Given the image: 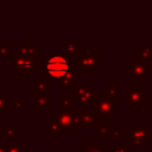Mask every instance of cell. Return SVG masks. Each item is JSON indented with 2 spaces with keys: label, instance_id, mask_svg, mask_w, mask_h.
Here are the masks:
<instances>
[{
  "label": "cell",
  "instance_id": "6da1fadb",
  "mask_svg": "<svg viewBox=\"0 0 152 152\" xmlns=\"http://www.w3.org/2000/svg\"><path fill=\"white\" fill-rule=\"evenodd\" d=\"M10 57L12 58V72L21 74L24 78H27L31 74L39 72V57H27L18 53L13 49L10 52Z\"/></svg>",
  "mask_w": 152,
  "mask_h": 152
},
{
  "label": "cell",
  "instance_id": "7a4b0ae2",
  "mask_svg": "<svg viewBox=\"0 0 152 152\" xmlns=\"http://www.w3.org/2000/svg\"><path fill=\"white\" fill-rule=\"evenodd\" d=\"M71 58L64 56L61 51H57L53 56H49L45 59L44 63V70L45 75L49 78H58L63 76L72 65H71Z\"/></svg>",
  "mask_w": 152,
  "mask_h": 152
},
{
  "label": "cell",
  "instance_id": "3957f363",
  "mask_svg": "<svg viewBox=\"0 0 152 152\" xmlns=\"http://www.w3.org/2000/svg\"><path fill=\"white\" fill-rule=\"evenodd\" d=\"M124 133H125L124 135L125 144L129 145L131 150L138 148L144 144H147L151 137V132H148L146 126H142L141 121H137L135 126H127Z\"/></svg>",
  "mask_w": 152,
  "mask_h": 152
},
{
  "label": "cell",
  "instance_id": "277c9868",
  "mask_svg": "<svg viewBox=\"0 0 152 152\" xmlns=\"http://www.w3.org/2000/svg\"><path fill=\"white\" fill-rule=\"evenodd\" d=\"M148 93L141 87V80H135L128 89L125 90V103L131 108L132 112L137 110L138 106H146Z\"/></svg>",
  "mask_w": 152,
  "mask_h": 152
},
{
  "label": "cell",
  "instance_id": "5b68a950",
  "mask_svg": "<svg viewBox=\"0 0 152 152\" xmlns=\"http://www.w3.org/2000/svg\"><path fill=\"white\" fill-rule=\"evenodd\" d=\"M99 94L100 90L95 88L93 83L76 84L71 89V95L80 106H91Z\"/></svg>",
  "mask_w": 152,
  "mask_h": 152
},
{
  "label": "cell",
  "instance_id": "8992f818",
  "mask_svg": "<svg viewBox=\"0 0 152 152\" xmlns=\"http://www.w3.org/2000/svg\"><path fill=\"white\" fill-rule=\"evenodd\" d=\"M76 68H80L83 74H97L99 68V51L82 50L76 56Z\"/></svg>",
  "mask_w": 152,
  "mask_h": 152
},
{
  "label": "cell",
  "instance_id": "52a82bcc",
  "mask_svg": "<svg viewBox=\"0 0 152 152\" xmlns=\"http://www.w3.org/2000/svg\"><path fill=\"white\" fill-rule=\"evenodd\" d=\"M93 112L101 118H112L115 116V101L104 95L99 94L93 102Z\"/></svg>",
  "mask_w": 152,
  "mask_h": 152
},
{
  "label": "cell",
  "instance_id": "ba28073f",
  "mask_svg": "<svg viewBox=\"0 0 152 152\" xmlns=\"http://www.w3.org/2000/svg\"><path fill=\"white\" fill-rule=\"evenodd\" d=\"M71 124L72 127H96L100 122V116H97L93 110H71Z\"/></svg>",
  "mask_w": 152,
  "mask_h": 152
},
{
  "label": "cell",
  "instance_id": "9c48e42d",
  "mask_svg": "<svg viewBox=\"0 0 152 152\" xmlns=\"http://www.w3.org/2000/svg\"><path fill=\"white\" fill-rule=\"evenodd\" d=\"M148 70L146 64L139 62H126L125 63V77L127 80H146L148 77Z\"/></svg>",
  "mask_w": 152,
  "mask_h": 152
},
{
  "label": "cell",
  "instance_id": "30bf717a",
  "mask_svg": "<svg viewBox=\"0 0 152 152\" xmlns=\"http://www.w3.org/2000/svg\"><path fill=\"white\" fill-rule=\"evenodd\" d=\"M71 112V110H70ZM65 110H56L51 118L58 126L61 133H71L72 132V124H71V113Z\"/></svg>",
  "mask_w": 152,
  "mask_h": 152
},
{
  "label": "cell",
  "instance_id": "8fae6325",
  "mask_svg": "<svg viewBox=\"0 0 152 152\" xmlns=\"http://www.w3.org/2000/svg\"><path fill=\"white\" fill-rule=\"evenodd\" d=\"M55 83L63 90H71L77 84V68L71 66L63 76L55 78Z\"/></svg>",
  "mask_w": 152,
  "mask_h": 152
},
{
  "label": "cell",
  "instance_id": "7c38bea8",
  "mask_svg": "<svg viewBox=\"0 0 152 152\" xmlns=\"http://www.w3.org/2000/svg\"><path fill=\"white\" fill-rule=\"evenodd\" d=\"M17 52L27 57H39V46L32 40H24L23 44L17 46Z\"/></svg>",
  "mask_w": 152,
  "mask_h": 152
},
{
  "label": "cell",
  "instance_id": "4fadbf2b",
  "mask_svg": "<svg viewBox=\"0 0 152 152\" xmlns=\"http://www.w3.org/2000/svg\"><path fill=\"white\" fill-rule=\"evenodd\" d=\"M33 100H34V110H43V112H49L51 106H50V95L49 94H38L33 93Z\"/></svg>",
  "mask_w": 152,
  "mask_h": 152
},
{
  "label": "cell",
  "instance_id": "5bb4252c",
  "mask_svg": "<svg viewBox=\"0 0 152 152\" xmlns=\"http://www.w3.org/2000/svg\"><path fill=\"white\" fill-rule=\"evenodd\" d=\"M33 84H34V90L33 93L38 94H49L50 95V89H51V78L44 76V77H34L33 78Z\"/></svg>",
  "mask_w": 152,
  "mask_h": 152
},
{
  "label": "cell",
  "instance_id": "9a60e30c",
  "mask_svg": "<svg viewBox=\"0 0 152 152\" xmlns=\"http://www.w3.org/2000/svg\"><path fill=\"white\" fill-rule=\"evenodd\" d=\"M152 56V46H141L138 45L135 49V61L139 63L146 64Z\"/></svg>",
  "mask_w": 152,
  "mask_h": 152
},
{
  "label": "cell",
  "instance_id": "2e32d148",
  "mask_svg": "<svg viewBox=\"0 0 152 152\" xmlns=\"http://www.w3.org/2000/svg\"><path fill=\"white\" fill-rule=\"evenodd\" d=\"M83 50V48L81 46V45H76V44H74V43H71V42H68V43H65V44H63L62 46H61V52L64 55V56H66V57H69V58H74V57H76L81 51Z\"/></svg>",
  "mask_w": 152,
  "mask_h": 152
},
{
  "label": "cell",
  "instance_id": "e0dca14e",
  "mask_svg": "<svg viewBox=\"0 0 152 152\" xmlns=\"http://www.w3.org/2000/svg\"><path fill=\"white\" fill-rule=\"evenodd\" d=\"M44 131H45V133H48V134L50 135V138H52V139H58V138H61V135H62V133H61L59 129H58V126L56 125V122L53 121V119H52L51 116L49 118L48 121H45V124H44Z\"/></svg>",
  "mask_w": 152,
  "mask_h": 152
},
{
  "label": "cell",
  "instance_id": "ac0fdd59",
  "mask_svg": "<svg viewBox=\"0 0 152 152\" xmlns=\"http://www.w3.org/2000/svg\"><path fill=\"white\" fill-rule=\"evenodd\" d=\"M101 147H104V144L95 142L93 138H83L82 139V152H94Z\"/></svg>",
  "mask_w": 152,
  "mask_h": 152
},
{
  "label": "cell",
  "instance_id": "d6986e66",
  "mask_svg": "<svg viewBox=\"0 0 152 152\" xmlns=\"http://www.w3.org/2000/svg\"><path fill=\"white\" fill-rule=\"evenodd\" d=\"M103 94L112 97L114 101H119L121 99V86L119 83H110L109 87L103 90Z\"/></svg>",
  "mask_w": 152,
  "mask_h": 152
},
{
  "label": "cell",
  "instance_id": "ffe728a7",
  "mask_svg": "<svg viewBox=\"0 0 152 152\" xmlns=\"http://www.w3.org/2000/svg\"><path fill=\"white\" fill-rule=\"evenodd\" d=\"M72 102H74V97L71 94L61 95V110H65V112L72 110Z\"/></svg>",
  "mask_w": 152,
  "mask_h": 152
},
{
  "label": "cell",
  "instance_id": "44dd1931",
  "mask_svg": "<svg viewBox=\"0 0 152 152\" xmlns=\"http://www.w3.org/2000/svg\"><path fill=\"white\" fill-rule=\"evenodd\" d=\"M18 137V127L17 126H4L1 128V138H17Z\"/></svg>",
  "mask_w": 152,
  "mask_h": 152
},
{
  "label": "cell",
  "instance_id": "7402d4cb",
  "mask_svg": "<svg viewBox=\"0 0 152 152\" xmlns=\"http://www.w3.org/2000/svg\"><path fill=\"white\" fill-rule=\"evenodd\" d=\"M125 133L124 131L116 128V127H113V126H109L108 127V131H107V137L112 138V139H120V138H124Z\"/></svg>",
  "mask_w": 152,
  "mask_h": 152
},
{
  "label": "cell",
  "instance_id": "603a6c76",
  "mask_svg": "<svg viewBox=\"0 0 152 152\" xmlns=\"http://www.w3.org/2000/svg\"><path fill=\"white\" fill-rule=\"evenodd\" d=\"M10 104V100L7 99V95L2 93V90L0 89V116L2 115V113L7 109V106Z\"/></svg>",
  "mask_w": 152,
  "mask_h": 152
},
{
  "label": "cell",
  "instance_id": "cb8c5ba5",
  "mask_svg": "<svg viewBox=\"0 0 152 152\" xmlns=\"http://www.w3.org/2000/svg\"><path fill=\"white\" fill-rule=\"evenodd\" d=\"M11 50H12V46H10L6 40H2L1 44H0V57H7V56H10Z\"/></svg>",
  "mask_w": 152,
  "mask_h": 152
},
{
  "label": "cell",
  "instance_id": "d4e9b609",
  "mask_svg": "<svg viewBox=\"0 0 152 152\" xmlns=\"http://www.w3.org/2000/svg\"><path fill=\"white\" fill-rule=\"evenodd\" d=\"M10 106L13 112H19L24 107V101L23 100H12V101L10 100Z\"/></svg>",
  "mask_w": 152,
  "mask_h": 152
},
{
  "label": "cell",
  "instance_id": "484cf974",
  "mask_svg": "<svg viewBox=\"0 0 152 152\" xmlns=\"http://www.w3.org/2000/svg\"><path fill=\"white\" fill-rule=\"evenodd\" d=\"M112 150H113V152H132V150L129 147H127V145L125 142L114 144V147Z\"/></svg>",
  "mask_w": 152,
  "mask_h": 152
},
{
  "label": "cell",
  "instance_id": "4316f807",
  "mask_svg": "<svg viewBox=\"0 0 152 152\" xmlns=\"http://www.w3.org/2000/svg\"><path fill=\"white\" fill-rule=\"evenodd\" d=\"M23 150V144H6V152H21Z\"/></svg>",
  "mask_w": 152,
  "mask_h": 152
},
{
  "label": "cell",
  "instance_id": "83f0119b",
  "mask_svg": "<svg viewBox=\"0 0 152 152\" xmlns=\"http://www.w3.org/2000/svg\"><path fill=\"white\" fill-rule=\"evenodd\" d=\"M146 66H147V70H148V74L152 75V56L150 58V61L146 63Z\"/></svg>",
  "mask_w": 152,
  "mask_h": 152
},
{
  "label": "cell",
  "instance_id": "f1b7e54d",
  "mask_svg": "<svg viewBox=\"0 0 152 152\" xmlns=\"http://www.w3.org/2000/svg\"><path fill=\"white\" fill-rule=\"evenodd\" d=\"M94 152H113V150H112V148L101 147V148H97V150H96V151H94Z\"/></svg>",
  "mask_w": 152,
  "mask_h": 152
},
{
  "label": "cell",
  "instance_id": "f546056e",
  "mask_svg": "<svg viewBox=\"0 0 152 152\" xmlns=\"http://www.w3.org/2000/svg\"><path fill=\"white\" fill-rule=\"evenodd\" d=\"M1 71H2V68L0 66V76H1Z\"/></svg>",
  "mask_w": 152,
  "mask_h": 152
},
{
  "label": "cell",
  "instance_id": "4dcf8cb0",
  "mask_svg": "<svg viewBox=\"0 0 152 152\" xmlns=\"http://www.w3.org/2000/svg\"><path fill=\"white\" fill-rule=\"evenodd\" d=\"M150 139H152V132H151V137H150Z\"/></svg>",
  "mask_w": 152,
  "mask_h": 152
}]
</instances>
